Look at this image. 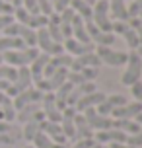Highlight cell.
<instances>
[{
	"mask_svg": "<svg viewBox=\"0 0 142 148\" xmlns=\"http://www.w3.org/2000/svg\"><path fill=\"white\" fill-rule=\"evenodd\" d=\"M37 55H39L37 47H25V49H20V51L2 53V59H4V64H10L14 68H22V66H29L31 62L37 59Z\"/></svg>",
	"mask_w": 142,
	"mask_h": 148,
	"instance_id": "1",
	"label": "cell"
},
{
	"mask_svg": "<svg viewBox=\"0 0 142 148\" xmlns=\"http://www.w3.org/2000/svg\"><path fill=\"white\" fill-rule=\"evenodd\" d=\"M142 80V62L136 51L128 53V59L125 62V70L121 74V84L123 86H132L134 82Z\"/></svg>",
	"mask_w": 142,
	"mask_h": 148,
	"instance_id": "2",
	"label": "cell"
},
{
	"mask_svg": "<svg viewBox=\"0 0 142 148\" xmlns=\"http://www.w3.org/2000/svg\"><path fill=\"white\" fill-rule=\"evenodd\" d=\"M91 22L101 31L111 33V18H109V2L107 0H97L91 6Z\"/></svg>",
	"mask_w": 142,
	"mask_h": 148,
	"instance_id": "3",
	"label": "cell"
},
{
	"mask_svg": "<svg viewBox=\"0 0 142 148\" xmlns=\"http://www.w3.org/2000/svg\"><path fill=\"white\" fill-rule=\"evenodd\" d=\"M94 53L97 55V59L101 60V64H107V66H125V62L128 59V53L123 51H113V47H96Z\"/></svg>",
	"mask_w": 142,
	"mask_h": 148,
	"instance_id": "4",
	"label": "cell"
},
{
	"mask_svg": "<svg viewBox=\"0 0 142 148\" xmlns=\"http://www.w3.org/2000/svg\"><path fill=\"white\" fill-rule=\"evenodd\" d=\"M33 86V82H31V74H29V68L27 66H22L18 68V74H16V78L10 82V86L6 90V96L10 97H16L18 94H22L23 90H27Z\"/></svg>",
	"mask_w": 142,
	"mask_h": 148,
	"instance_id": "5",
	"label": "cell"
},
{
	"mask_svg": "<svg viewBox=\"0 0 142 148\" xmlns=\"http://www.w3.org/2000/svg\"><path fill=\"white\" fill-rule=\"evenodd\" d=\"M66 76H68V70L66 68H60V70H57L55 74L47 76L43 80H39L37 84H33V86H35L39 92H43V94H53V92H57V90L66 82Z\"/></svg>",
	"mask_w": 142,
	"mask_h": 148,
	"instance_id": "6",
	"label": "cell"
},
{
	"mask_svg": "<svg viewBox=\"0 0 142 148\" xmlns=\"http://www.w3.org/2000/svg\"><path fill=\"white\" fill-rule=\"evenodd\" d=\"M86 31H88L90 43L94 47H111V45H115V35L107 33V31H101L97 25H94L91 20L86 22Z\"/></svg>",
	"mask_w": 142,
	"mask_h": 148,
	"instance_id": "7",
	"label": "cell"
},
{
	"mask_svg": "<svg viewBox=\"0 0 142 148\" xmlns=\"http://www.w3.org/2000/svg\"><path fill=\"white\" fill-rule=\"evenodd\" d=\"M37 47L41 53H45V55H49V57H55V55H60V53H64V49H62V43H55L51 39V35H49V31H47V27H41V29H37Z\"/></svg>",
	"mask_w": 142,
	"mask_h": 148,
	"instance_id": "8",
	"label": "cell"
},
{
	"mask_svg": "<svg viewBox=\"0 0 142 148\" xmlns=\"http://www.w3.org/2000/svg\"><path fill=\"white\" fill-rule=\"evenodd\" d=\"M111 33H113L115 37H117V35L123 37V39H125V43L128 45V49H130V51H136V49L140 47L134 29H132V27H130L127 22H113V23H111Z\"/></svg>",
	"mask_w": 142,
	"mask_h": 148,
	"instance_id": "9",
	"label": "cell"
},
{
	"mask_svg": "<svg viewBox=\"0 0 142 148\" xmlns=\"http://www.w3.org/2000/svg\"><path fill=\"white\" fill-rule=\"evenodd\" d=\"M41 97H43V92H39L35 86H31V88L23 90L22 94H18L16 97H12V107H14L16 111H20L22 107H25V105L41 103Z\"/></svg>",
	"mask_w": 142,
	"mask_h": 148,
	"instance_id": "10",
	"label": "cell"
},
{
	"mask_svg": "<svg viewBox=\"0 0 142 148\" xmlns=\"http://www.w3.org/2000/svg\"><path fill=\"white\" fill-rule=\"evenodd\" d=\"M84 117L88 121V125L91 127V131L97 133V131H107V129H113V119L105 117V115H99L96 111V107L84 111Z\"/></svg>",
	"mask_w": 142,
	"mask_h": 148,
	"instance_id": "11",
	"label": "cell"
},
{
	"mask_svg": "<svg viewBox=\"0 0 142 148\" xmlns=\"http://www.w3.org/2000/svg\"><path fill=\"white\" fill-rule=\"evenodd\" d=\"M16 121L18 123H27V121H45V115L41 111V103H31L16 111Z\"/></svg>",
	"mask_w": 142,
	"mask_h": 148,
	"instance_id": "12",
	"label": "cell"
},
{
	"mask_svg": "<svg viewBox=\"0 0 142 148\" xmlns=\"http://www.w3.org/2000/svg\"><path fill=\"white\" fill-rule=\"evenodd\" d=\"M62 49H64V53L70 55V57H82V55L94 53L96 47H94L91 43H80V41L72 39V37H68V39L62 41Z\"/></svg>",
	"mask_w": 142,
	"mask_h": 148,
	"instance_id": "13",
	"label": "cell"
},
{
	"mask_svg": "<svg viewBox=\"0 0 142 148\" xmlns=\"http://www.w3.org/2000/svg\"><path fill=\"white\" fill-rule=\"evenodd\" d=\"M140 111H142V103H138V101H128V103L121 105V107L111 109L109 117L111 119H136V115Z\"/></svg>",
	"mask_w": 142,
	"mask_h": 148,
	"instance_id": "14",
	"label": "cell"
},
{
	"mask_svg": "<svg viewBox=\"0 0 142 148\" xmlns=\"http://www.w3.org/2000/svg\"><path fill=\"white\" fill-rule=\"evenodd\" d=\"M105 96L107 94H103V92H99V90H96V92H91V94H86L84 97H80L78 101H76L74 109L78 111V113H84L86 109H91V107H97V105L101 103L105 99Z\"/></svg>",
	"mask_w": 142,
	"mask_h": 148,
	"instance_id": "15",
	"label": "cell"
},
{
	"mask_svg": "<svg viewBox=\"0 0 142 148\" xmlns=\"http://www.w3.org/2000/svg\"><path fill=\"white\" fill-rule=\"evenodd\" d=\"M78 111L74 109V107H70V105H66L64 109H62V119H60V129H62V133H64V136H66L68 140L70 138H76V131H74V117Z\"/></svg>",
	"mask_w": 142,
	"mask_h": 148,
	"instance_id": "16",
	"label": "cell"
},
{
	"mask_svg": "<svg viewBox=\"0 0 142 148\" xmlns=\"http://www.w3.org/2000/svg\"><path fill=\"white\" fill-rule=\"evenodd\" d=\"M41 133L47 134L53 142H57V144H64L66 146L68 138L64 136L62 133V129H60V123H49V121H41Z\"/></svg>",
	"mask_w": 142,
	"mask_h": 148,
	"instance_id": "17",
	"label": "cell"
},
{
	"mask_svg": "<svg viewBox=\"0 0 142 148\" xmlns=\"http://www.w3.org/2000/svg\"><path fill=\"white\" fill-rule=\"evenodd\" d=\"M99 64H101V60L97 59L96 53H88V55H82V57H74L72 59L70 72L82 70V68H99Z\"/></svg>",
	"mask_w": 142,
	"mask_h": 148,
	"instance_id": "18",
	"label": "cell"
},
{
	"mask_svg": "<svg viewBox=\"0 0 142 148\" xmlns=\"http://www.w3.org/2000/svg\"><path fill=\"white\" fill-rule=\"evenodd\" d=\"M94 140L97 144H111V142H125L127 134L117 131V129H107V131H97L94 133Z\"/></svg>",
	"mask_w": 142,
	"mask_h": 148,
	"instance_id": "19",
	"label": "cell"
},
{
	"mask_svg": "<svg viewBox=\"0 0 142 148\" xmlns=\"http://www.w3.org/2000/svg\"><path fill=\"white\" fill-rule=\"evenodd\" d=\"M96 90H97L96 82H84V84H76V86H72V92H70V96H68V99H66V105L74 107L76 101H78L80 97H84L86 94H91V92H96Z\"/></svg>",
	"mask_w": 142,
	"mask_h": 148,
	"instance_id": "20",
	"label": "cell"
},
{
	"mask_svg": "<svg viewBox=\"0 0 142 148\" xmlns=\"http://www.w3.org/2000/svg\"><path fill=\"white\" fill-rule=\"evenodd\" d=\"M99 74V68H82V70H76V72H70L68 70L66 80L70 84H84V82H94Z\"/></svg>",
	"mask_w": 142,
	"mask_h": 148,
	"instance_id": "21",
	"label": "cell"
},
{
	"mask_svg": "<svg viewBox=\"0 0 142 148\" xmlns=\"http://www.w3.org/2000/svg\"><path fill=\"white\" fill-rule=\"evenodd\" d=\"M49 55H45V53H39L37 55V59L31 62L29 66V74H31V82L33 84H37L39 80H43V72H45V66H47V62H49Z\"/></svg>",
	"mask_w": 142,
	"mask_h": 148,
	"instance_id": "22",
	"label": "cell"
},
{
	"mask_svg": "<svg viewBox=\"0 0 142 148\" xmlns=\"http://www.w3.org/2000/svg\"><path fill=\"white\" fill-rule=\"evenodd\" d=\"M109 2V18L111 22H127V0H107Z\"/></svg>",
	"mask_w": 142,
	"mask_h": 148,
	"instance_id": "23",
	"label": "cell"
},
{
	"mask_svg": "<svg viewBox=\"0 0 142 148\" xmlns=\"http://www.w3.org/2000/svg\"><path fill=\"white\" fill-rule=\"evenodd\" d=\"M74 131H76V140H78V138H94V131H91V127L88 125L84 113H76Z\"/></svg>",
	"mask_w": 142,
	"mask_h": 148,
	"instance_id": "24",
	"label": "cell"
},
{
	"mask_svg": "<svg viewBox=\"0 0 142 148\" xmlns=\"http://www.w3.org/2000/svg\"><path fill=\"white\" fill-rule=\"evenodd\" d=\"M72 39L80 41V43H90V37L86 31V22L80 16H74V20H72Z\"/></svg>",
	"mask_w": 142,
	"mask_h": 148,
	"instance_id": "25",
	"label": "cell"
},
{
	"mask_svg": "<svg viewBox=\"0 0 142 148\" xmlns=\"http://www.w3.org/2000/svg\"><path fill=\"white\" fill-rule=\"evenodd\" d=\"M47 31H49V35L55 43H62L64 41V35H62V31H60V25H59V14L57 12H53L49 16V22H47Z\"/></svg>",
	"mask_w": 142,
	"mask_h": 148,
	"instance_id": "26",
	"label": "cell"
},
{
	"mask_svg": "<svg viewBox=\"0 0 142 148\" xmlns=\"http://www.w3.org/2000/svg\"><path fill=\"white\" fill-rule=\"evenodd\" d=\"M113 129H117L125 134H134L140 129V125L134 119H113Z\"/></svg>",
	"mask_w": 142,
	"mask_h": 148,
	"instance_id": "27",
	"label": "cell"
},
{
	"mask_svg": "<svg viewBox=\"0 0 142 148\" xmlns=\"http://www.w3.org/2000/svg\"><path fill=\"white\" fill-rule=\"evenodd\" d=\"M20 49H25V45H23V41L20 37H8V35L0 37V53L20 51Z\"/></svg>",
	"mask_w": 142,
	"mask_h": 148,
	"instance_id": "28",
	"label": "cell"
},
{
	"mask_svg": "<svg viewBox=\"0 0 142 148\" xmlns=\"http://www.w3.org/2000/svg\"><path fill=\"white\" fill-rule=\"evenodd\" d=\"M72 86H74V84H70V82L66 80L57 92H53V94H55V103H57L59 109H64V107H66V99H68V96H70V92H72Z\"/></svg>",
	"mask_w": 142,
	"mask_h": 148,
	"instance_id": "29",
	"label": "cell"
},
{
	"mask_svg": "<svg viewBox=\"0 0 142 148\" xmlns=\"http://www.w3.org/2000/svg\"><path fill=\"white\" fill-rule=\"evenodd\" d=\"M70 8H72V12H74L76 16L82 18L84 22L91 20V6L86 4L84 0H70Z\"/></svg>",
	"mask_w": 142,
	"mask_h": 148,
	"instance_id": "30",
	"label": "cell"
},
{
	"mask_svg": "<svg viewBox=\"0 0 142 148\" xmlns=\"http://www.w3.org/2000/svg\"><path fill=\"white\" fill-rule=\"evenodd\" d=\"M39 133H41V123H39V121H27V123H23L22 134H23V138H25L27 142H31Z\"/></svg>",
	"mask_w": 142,
	"mask_h": 148,
	"instance_id": "31",
	"label": "cell"
},
{
	"mask_svg": "<svg viewBox=\"0 0 142 148\" xmlns=\"http://www.w3.org/2000/svg\"><path fill=\"white\" fill-rule=\"evenodd\" d=\"M33 148H66L64 144H57V142H53L47 134H43V133H39L35 138H33Z\"/></svg>",
	"mask_w": 142,
	"mask_h": 148,
	"instance_id": "32",
	"label": "cell"
},
{
	"mask_svg": "<svg viewBox=\"0 0 142 148\" xmlns=\"http://www.w3.org/2000/svg\"><path fill=\"white\" fill-rule=\"evenodd\" d=\"M47 22H49V18L43 14H31L29 22H27V27H31V29H41V27H47Z\"/></svg>",
	"mask_w": 142,
	"mask_h": 148,
	"instance_id": "33",
	"label": "cell"
},
{
	"mask_svg": "<svg viewBox=\"0 0 142 148\" xmlns=\"http://www.w3.org/2000/svg\"><path fill=\"white\" fill-rule=\"evenodd\" d=\"M105 103L109 105L111 109H115V107H121V105L128 103V99L125 96H121V94H111V96H105Z\"/></svg>",
	"mask_w": 142,
	"mask_h": 148,
	"instance_id": "34",
	"label": "cell"
},
{
	"mask_svg": "<svg viewBox=\"0 0 142 148\" xmlns=\"http://www.w3.org/2000/svg\"><path fill=\"white\" fill-rule=\"evenodd\" d=\"M18 74V68L10 66V64H0V80H6V82H12Z\"/></svg>",
	"mask_w": 142,
	"mask_h": 148,
	"instance_id": "35",
	"label": "cell"
},
{
	"mask_svg": "<svg viewBox=\"0 0 142 148\" xmlns=\"http://www.w3.org/2000/svg\"><path fill=\"white\" fill-rule=\"evenodd\" d=\"M127 12H128V18H136V16H140V12H142V0H130V2H127Z\"/></svg>",
	"mask_w": 142,
	"mask_h": 148,
	"instance_id": "36",
	"label": "cell"
},
{
	"mask_svg": "<svg viewBox=\"0 0 142 148\" xmlns=\"http://www.w3.org/2000/svg\"><path fill=\"white\" fill-rule=\"evenodd\" d=\"M127 23L134 29V33H136V37H138V43L142 45V20L136 16V18H128L127 20Z\"/></svg>",
	"mask_w": 142,
	"mask_h": 148,
	"instance_id": "37",
	"label": "cell"
},
{
	"mask_svg": "<svg viewBox=\"0 0 142 148\" xmlns=\"http://www.w3.org/2000/svg\"><path fill=\"white\" fill-rule=\"evenodd\" d=\"M128 144V146H134V148H138V146H142V127L136 131L134 134H127V140H125Z\"/></svg>",
	"mask_w": 142,
	"mask_h": 148,
	"instance_id": "38",
	"label": "cell"
},
{
	"mask_svg": "<svg viewBox=\"0 0 142 148\" xmlns=\"http://www.w3.org/2000/svg\"><path fill=\"white\" fill-rule=\"evenodd\" d=\"M37 6H39V14L47 16V18L55 12V10H53V2H51V0H37Z\"/></svg>",
	"mask_w": 142,
	"mask_h": 148,
	"instance_id": "39",
	"label": "cell"
},
{
	"mask_svg": "<svg viewBox=\"0 0 142 148\" xmlns=\"http://www.w3.org/2000/svg\"><path fill=\"white\" fill-rule=\"evenodd\" d=\"M128 88H130V94H132V97H134V101L142 103V80L134 82V84L128 86Z\"/></svg>",
	"mask_w": 142,
	"mask_h": 148,
	"instance_id": "40",
	"label": "cell"
},
{
	"mask_svg": "<svg viewBox=\"0 0 142 148\" xmlns=\"http://www.w3.org/2000/svg\"><path fill=\"white\" fill-rule=\"evenodd\" d=\"M16 142H18V138L12 134V131H10V133H0V144L10 146V144H16Z\"/></svg>",
	"mask_w": 142,
	"mask_h": 148,
	"instance_id": "41",
	"label": "cell"
},
{
	"mask_svg": "<svg viewBox=\"0 0 142 148\" xmlns=\"http://www.w3.org/2000/svg\"><path fill=\"white\" fill-rule=\"evenodd\" d=\"M66 8H70V0H53V10L57 14L62 12V10H66Z\"/></svg>",
	"mask_w": 142,
	"mask_h": 148,
	"instance_id": "42",
	"label": "cell"
},
{
	"mask_svg": "<svg viewBox=\"0 0 142 148\" xmlns=\"http://www.w3.org/2000/svg\"><path fill=\"white\" fill-rule=\"evenodd\" d=\"M94 142H96L94 138H78L72 148H91V146H94Z\"/></svg>",
	"mask_w": 142,
	"mask_h": 148,
	"instance_id": "43",
	"label": "cell"
},
{
	"mask_svg": "<svg viewBox=\"0 0 142 148\" xmlns=\"http://www.w3.org/2000/svg\"><path fill=\"white\" fill-rule=\"evenodd\" d=\"M0 14L12 16V14H14V6H12V4H8V2H4V0H0Z\"/></svg>",
	"mask_w": 142,
	"mask_h": 148,
	"instance_id": "44",
	"label": "cell"
},
{
	"mask_svg": "<svg viewBox=\"0 0 142 148\" xmlns=\"http://www.w3.org/2000/svg\"><path fill=\"white\" fill-rule=\"evenodd\" d=\"M14 22V16H8V14H0V31L4 29L6 25H10V23Z\"/></svg>",
	"mask_w": 142,
	"mask_h": 148,
	"instance_id": "45",
	"label": "cell"
},
{
	"mask_svg": "<svg viewBox=\"0 0 142 148\" xmlns=\"http://www.w3.org/2000/svg\"><path fill=\"white\" fill-rule=\"evenodd\" d=\"M6 105H12V97L6 96V92H0V107H6Z\"/></svg>",
	"mask_w": 142,
	"mask_h": 148,
	"instance_id": "46",
	"label": "cell"
},
{
	"mask_svg": "<svg viewBox=\"0 0 142 148\" xmlns=\"http://www.w3.org/2000/svg\"><path fill=\"white\" fill-rule=\"evenodd\" d=\"M107 148H134V146H128L127 142H111V144H107Z\"/></svg>",
	"mask_w": 142,
	"mask_h": 148,
	"instance_id": "47",
	"label": "cell"
},
{
	"mask_svg": "<svg viewBox=\"0 0 142 148\" xmlns=\"http://www.w3.org/2000/svg\"><path fill=\"white\" fill-rule=\"evenodd\" d=\"M8 86H10V82H6V80H0V92H6V90H8Z\"/></svg>",
	"mask_w": 142,
	"mask_h": 148,
	"instance_id": "48",
	"label": "cell"
},
{
	"mask_svg": "<svg viewBox=\"0 0 142 148\" xmlns=\"http://www.w3.org/2000/svg\"><path fill=\"white\" fill-rule=\"evenodd\" d=\"M22 2H23V0H10V4H12L14 8H20V6H22Z\"/></svg>",
	"mask_w": 142,
	"mask_h": 148,
	"instance_id": "49",
	"label": "cell"
},
{
	"mask_svg": "<svg viewBox=\"0 0 142 148\" xmlns=\"http://www.w3.org/2000/svg\"><path fill=\"white\" fill-rule=\"evenodd\" d=\"M134 121H136V123H138V125L142 127V111L138 113V115H136V119H134Z\"/></svg>",
	"mask_w": 142,
	"mask_h": 148,
	"instance_id": "50",
	"label": "cell"
},
{
	"mask_svg": "<svg viewBox=\"0 0 142 148\" xmlns=\"http://www.w3.org/2000/svg\"><path fill=\"white\" fill-rule=\"evenodd\" d=\"M136 55L140 57V62H142V45H140V47H138V49H136Z\"/></svg>",
	"mask_w": 142,
	"mask_h": 148,
	"instance_id": "51",
	"label": "cell"
},
{
	"mask_svg": "<svg viewBox=\"0 0 142 148\" xmlns=\"http://www.w3.org/2000/svg\"><path fill=\"white\" fill-rule=\"evenodd\" d=\"M84 2H86V4H90V6H94V4H96L97 0H84Z\"/></svg>",
	"mask_w": 142,
	"mask_h": 148,
	"instance_id": "52",
	"label": "cell"
},
{
	"mask_svg": "<svg viewBox=\"0 0 142 148\" xmlns=\"http://www.w3.org/2000/svg\"><path fill=\"white\" fill-rule=\"evenodd\" d=\"M91 148H103V144H97V142H94V146Z\"/></svg>",
	"mask_w": 142,
	"mask_h": 148,
	"instance_id": "53",
	"label": "cell"
},
{
	"mask_svg": "<svg viewBox=\"0 0 142 148\" xmlns=\"http://www.w3.org/2000/svg\"><path fill=\"white\" fill-rule=\"evenodd\" d=\"M0 64H4V59H2V53H0Z\"/></svg>",
	"mask_w": 142,
	"mask_h": 148,
	"instance_id": "54",
	"label": "cell"
},
{
	"mask_svg": "<svg viewBox=\"0 0 142 148\" xmlns=\"http://www.w3.org/2000/svg\"><path fill=\"white\" fill-rule=\"evenodd\" d=\"M138 18H140V20H142V12H140V16H138Z\"/></svg>",
	"mask_w": 142,
	"mask_h": 148,
	"instance_id": "55",
	"label": "cell"
},
{
	"mask_svg": "<svg viewBox=\"0 0 142 148\" xmlns=\"http://www.w3.org/2000/svg\"><path fill=\"white\" fill-rule=\"evenodd\" d=\"M23 148H33V146H23Z\"/></svg>",
	"mask_w": 142,
	"mask_h": 148,
	"instance_id": "56",
	"label": "cell"
},
{
	"mask_svg": "<svg viewBox=\"0 0 142 148\" xmlns=\"http://www.w3.org/2000/svg\"><path fill=\"white\" fill-rule=\"evenodd\" d=\"M4 2H8V4H10V0H4Z\"/></svg>",
	"mask_w": 142,
	"mask_h": 148,
	"instance_id": "57",
	"label": "cell"
},
{
	"mask_svg": "<svg viewBox=\"0 0 142 148\" xmlns=\"http://www.w3.org/2000/svg\"><path fill=\"white\" fill-rule=\"evenodd\" d=\"M127 2H130V0H127Z\"/></svg>",
	"mask_w": 142,
	"mask_h": 148,
	"instance_id": "58",
	"label": "cell"
},
{
	"mask_svg": "<svg viewBox=\"0 0 142 148\" xmlns=\"http://www.w3.org/2000/svg\"><path fill=\"white\" fill-rule=\"evenodd\" d=\"M51 2H53V0H51Z\"/></svg>",
	"mask_w": 142,
	"mask_h": 148,
	"instance_id": "59",
	"label": "cell"
},
{
	"mask_svg": "<svg viewBox=\"0 0 142 148\" xmlns=\"http://www.w3.org/2000/svg\"><path fill=\"white\" fill-rule=\"evenodd\" d=\"M103 148H105V146H103Z\"/></svg>",
	"mask_w": 142,
	"mask_h": 148,
	"instance_id": "60",
	"label": "cell"
}]
</instances>
